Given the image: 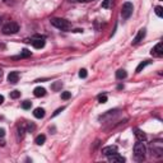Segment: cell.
Returning a JSON list of instances; mask_svg holds the SVG:
<instances>
[{"label": "cell", "instance_id": "44dd1931", "mask_svg": "<svg viewBox=\"0 0 163 163\" xmlns=\"http://www.w3.org/2000/svg\"><path fill=\"white\" fill-rule=\"evenodd\" d=\"M156 14L159 17V18H162V16H163V9H162V7H156Z\"/></svg>", "mask_w": 163, "mask_h": 163}, {"label": "cell", "instance_id": "ba28073f", "mask_svg": "<svg viewBox=\"0 0 163 163\" xmlns=\"http://www.w3.org/2000/svg\"><path fill=\"white\" fill-rule=\"evenodd\" d=\"M32 46L34 49H42L45 46V38L43 37H38L36 40H32Z\"/></svg>", "mask_w": 163, "mask_h": 163}, {"label": "cell", "instance_id": "277c9868", "mask_svg": "<svg viewBox=\"0 0 163 163\" xmlns=\"http://www.w3.org/2000/svg\"><path fill=\"white\" fill-rule=\"evenodd\" d=\"M133 10H134V7H133L131 3H129V1L125 3L122 5V8H121V17L124 19H129L133 14Z\"/></svg>", "mask_w": 163, "mask_h": 163}, {"label": "cell", "instance_id": "83f0119b", "mask_svg": "<svg viewBox=\"0 0 163 163\" xmlns=\"http://www.w3.org/2000/svg\"><path fill=\"white\" fill-rule=\"evenodd\" d=\"M3 102H4V97L0 94V105H3Z\"/></svg>", "mask_w": 163, "mask_h": 163}, {"label": "cell", "instance_id": "484cf974", "mask_svg": "<svg viewBox=\"0 0 163 163\" xmlns=\"http://www.w3.org/2000/svg\"><path fill=\"white\" fill-rule=\"evenodd\" d=\"M64 110H65V107H61V108H57V110H56V111L54 112V114H52V117H55V116H57V115H59V114H60V112H61V111H64Z\"/></svg>", "mask_w": 163, "mask_h": 163}, {"label": "cell", "instance_id": "2e32d148", "mask_svg": "<svg viewBox=\"0 0 163 163\" xmlns=\"http://www.w3.org/2000/svg\"><path fill=\"white\" fill-rule=\"evenodd\" d=\"M150 63H152V61H150V60H145V61H143V63H140V64L138 65V68H136V73H140L141 70H143L144 68L147 66V65H149Z\"/></svg>", "mask_w": 163, "mask_h": 163}, {"label": "cell", "instance_id": "603a6c76", "mask_svg": "<svg viewBox=\"0 0 163 163\" xmlns=\"http://www.w3.org/2000/svg\"><path fill=\"white\" fill-rule=\"evenodd\" d=\"M87 75H88V73H87V70L85 69L79 70V76H80V78H87Z\"/></svg>", "mask_w": 163, "mask_h": 163}, {"label": "cell", "instance_id": "4316f807", "mask_svg": "<svg viewBox=\"0 0 163 163\" xmlns=\"http://www.w3.org/2000/svg\"><path fill=\"white\" fill-rule=\"evenodd\" d=\"M4 135H5V130L4 129H0V138H3Z\"/></svg>", "mask_w": 163, "mask_h": 163}, {"label": "cell", "instance_id": "7c38bea8", "mask_svg": "<svg viewBox=\"0 0 163 163\" xmlns=\"http://www.w3.org/2000/svg\"><path fill=\"white\" fill-rule=\"evenodd\" d=\"M33 116L36 117V118H42L43 116H45V110L41 108V107L36 108V110L33 111Z\"/></svg>", "mask_w": 163, "mask_h": 163}, {"label": "cell", "instance_id": "6da1fadb", "mask_svg": "<svg viewBox=\"0 0 163 163\" xmlns=\"http://www.w3.org/2000/svg\"><path fill=\"white\" fill-rule=\"evenodd\" d=\"M51 24L54 27L61 29V31H68V29L72 28V23L66 19H63V18H52L51 19Z\"/></svg>", "mask_w": 163, "mask_h": 163}, {"label": "cell", "instance_id": "4dcf8cb0", "mask_svg": "<svg viewBox=\"0 0 163 163\" xmlns=\"http://www.w3.org/2000/svg\"><path fill=\"white\" fill-rule=\"evenodd\" d=\"M1 76H3V70L0 69V79H1Z\"/></svg>", "mask_w": 163, "mask_h": 163}, {"label": "cell", "instance_id": "52a82bcc", "mask_svg": "<svg viewBox=\"0 0 163 163\" xmlns=\"http://www.w3.org/2000/svg\"><path fill=\"white\" fill-rule=\"evenodd\" d=\"M145 33H147V31H145V28L139 29L138 34H136L135 38H134V40H133V43H134V45H136V43H139V42H140V41H143V38L145 37Z\"/></svg>", "mask_w": 163, "mask_h": 163}, {"label": "cell", "instance_id": "d6986e66", "mask_svg": "<svg viewBox=\"0 0 163 163\" xmlns=\"http://www.w3.org/2000/svg\"><path fill=\"white\" fill-rule=\"evenodd\" d=\"M19 97H20V92H19V91H13V92H10V98L17 99V98H19Z\"/></svg>", "mask_w": 163, "mask_h": 163}, {"label": "cell", "instance_id": "8992f818", "mask_svg": "<svg viewBox=\"0 0 163 163\" xmlns=\"http://www.w3.org/2000/svg\"><path fill=\"white\" fill-rule=\"evenodd\" d=\"M152 55H153V56H157V57H161V56L163 55V46H162V42H158L156 46L153 47Z\"/></svg>", "mask_w": 163, "mask_h": 163}, {"label": "cell", "instance_id": "5b68a950", "mask_svg": "<svg viewBox=\"0 0 163 163\" xmlns=\"http://www.w3.org/2000/svg\"><path fill=\"white\" fill-rule=\"evenodd\" d=\"M108 161L111 163H124V162H125V158H124L122 156H120V154L115 153V154L108 156Z\"/></svg>", "mask_w": 163, "mask_h": 163}, {"label": "cell", "instance_id": "d4e9b609", "mask_svg": "<svg viewBox=\"0 0 163 163\" xmlns=\"http://www.w3.org/2000/svg\"><path fill=\"white\" fill-rule=\"evenodd\" d=\"M98 102L99 103H106V102H107V97L101 94V96H98Z\"/></svg>", "mask_w": 163, "mask_h": 163}, {"label": "cell", "instance_id": "4fadbf2b", "mask_svg": "<svg viewBox=\"0 0 163 163\" xmlns=\"http://www.w3.org/2000/svg\"><path fill=\"white\" fill-rule=\"evenodd\" d=\"M32 55V52L31 51H29V50H23V51L22 52H20V54L18 55V56H14V57L13 59H23V57H29V56H31Z\"/></svg>", "mask_w": 163, "mask_h": 163}, {"label": "cell", "instance_id": "9c48e42d", "mask_svg": "<svg viewBox=\"0 0 163 163\" xmlns=\"http://www.w3.org/2000/svg\"><path fill=\"white\" fill-rule=\"evenodd\" d=\"M102 153L105 154V156H111V154H115L117 153V147H115V145H108V147L103 148L102 149Z\"/></svg>", "mask_w": 163, "mask_h": 163}, {"label": "cell", "instance_id": "30bf717a", "mask_svg": "<svg viewBox=\"0 0 163 163\" xmlns=\"http://www.w3.org/2000/svg\"><path fill=\"white\" fill-rule=\"evenodd\" d=\"M18 80H19V73L18 72L9 73V75H8V82L11 83V84H16V83H18Z\"/></svg>", "mask_w": 163, "mask_h": 163}, {"label": "cell", "instance_id": "5bb4252c", "mask_svg": "<svg viewBox=\"0 0 163 163\" xmlns=\"http://www.w3.org/2000/svg\"><path fill=\"white\" fill-rule=\"evenodd\" d=\"M135 136H136V139H138V141H143V140H145V138H147L144 133L139 129L135 130Z\"/></svg>", "mask_w": 163, "mask_h": 163}, {"label": "cell", "instance_id": "7a4b0ae2", "mask_svg": "<svg viewBox=\"0 0 163 163\" xmlns=\"http://www.w3.org/2000/svg\"><path fill=\"white\" fill-rule=\"evenodd\" d=\"M145 153H147V149H145V145L141 143V141H139V143H136L134 145V154H135V158L138 159V161L144 159Z\"/></svg>", "mask_w": 163, "mask_h": 163}, {"label": "cell", "instance_id": "f546056e", "mask_svg": "<svg viewBox=\"0 0 163 163\" xmlns=\"http://www.w3.org/2000/svg\"><path fill=\"white\" fill-rule=\"evenodd\" d=\"M0 145H1V147H4V145H5V141H4V140H0Z\"/></svg>", "mask_w": 163, "mask_h": 163}, {"label": "cell", "instance_id": "ffe728a7", "mask_svg": "<svg viewBox=\"0 0 163 163\" xmlns=\"http://www.w3.org/2000/svg\"><path fill=\"white\" fill-rule=\"evenodd\" d=\"M31 106H32L31 101H24V102L22 103V108H24V110H29L31 108Z\"/></svg>", "mask_w": 163, "mask_h": 163}, {"label": "cell", "instance_id": "ac0fdd59", "mask_svg": "<svg viewBox=\"0 0 163 163\" xmlns=\"http://www.w3.org/2000/svg\"><path fill=\"white\" fill-rule=\"evenodd\" d=\"M45 140H46V136L45 135H38L37 138H36V140H34V143H36L37 145H42L43 143H45Z\"/></svg>", "mask_w": 163, "mask_h": 163}, {"label": "cell", "instance_id": "9a60e30c", "mask_svg": "<svg viewBox=\"0 0 163 163\" xmlns=\"http://www.w3.org/2000/svg\"><path fill=\"white\" fill-rule=\"evenodd\" d=\"M114 7V0H103L102 1V8L103 9H110Z\"/></svg>", "mask_w": 163, "mask_h": 163}, {"label": "cell", "instance_id": "e0dca14e", "mask_svg": "<svg viewBox=\"0 0 163 163\" xmlns=\"http://www.w3.org/2000/svg\"><path fill=\"white\" fill-rule=\"evenodd\" d=\"M126 75H127V74H126V72L124 69H120V70H117V72H116V78L117 79H125Z\"/></svg>", "mask_w": 163, "mask_h": 163}, {"label": "cell", "instance_id": "7402d4cb", "mask_svg": "<svg viewBox=\"0 0 163 163\" xmlns=\"http://www.w3.org/2000/svg\"><path fill=\"white\" fill-rule=\"evenodd\" d=\"M70 97H72V93H70V92H63V93H61V98L63 99H69Z\"/></svg>", "mask_w": 163, "mask_h": 163}, {"label": "cell", "instance_id": "8fae6325", "mask_svg": "<svg viewBox=\"0 0 163 163\" xmlns=\"http://www.w3.org/2000/svg\"><path fill=\"white\" fill-rule=\"evenodd\" d=\"M33 94H34V97H43L46 94V89L42 87H37V88H34Z\"/></svg>", "mask_w": 163, "mask_h": 163}, {"label": "cell", "instance_id": "3957f363", "mask_svg": "<svg viewBox=\"0 0 163 163\" xmlns=\"http://www.w3.org/2000/svg\"><path fill=\"white\" fill-rule=\"evenodd\" d=\"M19 31V26L16 22H9L3 27V33L4 34H16Z\"/></svg>", "mask_w": 163, "mask_h": 163}, {"label": "cell", "instance_id": "f1b7e54d", "mask_svg": "<svg viewBox=\"0 0 163 163\" xmlns=\"http://www.w3.org/2000/svg\"><path fill=\"white\" fill-rule=\"evenodd\" d=\"M78 1H80V3H88V1H93V0H78Z\"/></svg>", "mask_w": 163, "mask_h": 163}, {"label": "cell", "instance_id": "cb8c5ba5", "mask_svg": "<svg viewBox=\"0 0 163 163\" xmlns=\"http://www.w3.org/2000/svg\"><path fill=\"white\" fill-rule=\"evenodd\" d=\"M51 88H52L54 91H59V89L61 88V82H57V83H55V84H52Z\"/></svg>", "mask_w": 163, "mask_h": 163}]
</instances>
